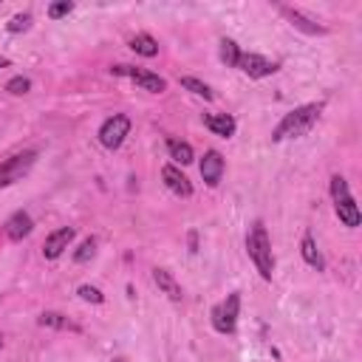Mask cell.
Segmentation results:
<instances>
[{"label":"cell","instance_id":"1","mask_svg":"<svg viewBox=\"0 0 362 362\" xmlns=\"http://www.w3.org/2000/svg\"><path fill=\"white\" fill-rule=\"evenodd\" d=\"M323 108H326V102H309V105H300V108H295V111H288V113L277 122V127L272 130V141L306 136V133L317 125Z\"/></svg>","mask_w":362,"mask_h":362},{"label":"cell","instance_id":"2","mask_svg":"<svg viewBox=\"0 0 362 362\" xmlns=\"http://www.w3.org/2000/svg\"><path fill=\"white\" fill-rule=\"evenodd\" d=\"M246 252H249L255 269L260 272V277H263V280H272V274H274V258H272V241H269V232H266L263 221H255V224L249 227Z\"/></svg>","mask_w":362,"mask_h":362},{"label":"cell","instance_id":"3","mask_svg":"<svg viewBox=\"0 0 362 362\" xmlns=\"http://www.w3.org/2000/svg\"><path fill=\"white\" fill-rule=\"evenodd\" d=\"M331 201H334L337 218H340L345 227L356 230L359 221H362V215H359V207H356V201H354V195H351V190H348V181H345L342 176H331Z\"/></svg>","mask_w":362,"mask_h":362},{"label":"cell","instance_id":"4","mask_svg":"<svg viewBox=\"0 0 362 362\" xmlns=\"http://www.w3.org/2000/svg\"><path fill=\"white\" fill-rule=\"evenodd\" d=\"M34 162H37V151H23V153H15L0 162V190L20 181L34 167Z\"/></svg>","mask_w":362,"mask_h":362},{"label":"cell","instance_id":"5","mask_svg":"<svg viewBox=\"0 0 362 362\" xmlns=\"http://www.w3.org/2000/svg\"><path fill=\"white\" fill-rule=\"evenodd\" d=\"M238 309H241V295L238 292H232L224 303L212 306V312H209L212 328L218 334H235V328H238Z\"/></svg>","mask_w":362,"mask_h":362},{"label":"cell","instance_id":"6","mask_svg":"<svg viewBox=\"0 0 362 362\" xmlns=\"http://www.w3.org/2000/svg\"><path fill=\"white\" fill-rule=\"evenodd\" d=\"M127 133H130V116H125V113H113L111 119H105L102 122V127H99V144L102 148H108V151H119L122 144H125V139H127Z\"/></svg>","mask_w":362,"mask_h":362},{"label":"cell","instance_id":"7","mask_svg":"<svg viewBox=\"0 0 362 362\" xmlns=\"http://www.w3.org/2000/svg\"><path fill=\"white\" fill-rule=\"evenodd\" d=\"M111 74L133 80L141 91H148V94H165V91H167V83H165L159 74H153V71H144V68H133V65H113V68H111Z\"/></svg>","mask_w":362,"mask_h":362},{"label":"cell","instance_id":"8","mask_svg":"<svg viewBox=\"0 0 362 362\" xmlns=\"http://www.w3.org/2000/svg\"><path fill=\"white\" fill-rule=\"evenodd\" d=\"M235 68L244 71V74L252 77V80H263V77H272V74H274L277 62H272V60H266V57H260V54H252V51H241Z\"/></svg>","mask_w":362,"mask_h":362},{"label":"cell","instance_id":"9","mask_svg":"<svg viewBox=\"0 0 362 362\" xmlns=\"http://www.w3.org/2000/svg\"><path fill=\"white\" fill-rule=\"evenodd\" d=\"M74 235H77L74 227H60V230H54V232L46 238V244H43V258H46V260H57V258L71 246Z\"/></svg>","mask_w":362,"mask_h":362},{"label":"cell","instance_id":"10","mask_svg":"<svg viewBox=\"0 0 362 362\" xmlns=\"http://www.w3.org/2000/svg\"><path fill=\"white\" fill-rule=\"evenodd\" d=\"M201 179L207 181V187H218L224 179V156L218 151H207L201 159Z\"/></svg>","mask_w":362,"mask_h":362},{"label":"cell","instance_id":"11","mask_svg":"<svg viewBox=\"0 0 362 362\" xmlns=\"http://www.w3.org/2000/svg\"><path fill=\"white\" fill-rule=\"evenodd\" d=\"M162 179H165V187H167L173 195H179V198H190V195H193L190 179H187L176 165H167V167L162 170Z\"/></svg>","mask_w":362,"mask_h":362},{"label":"cell","instance_id":"12","mask_svg":"<svg viewBox=\"0 0 362 362\" xmlns=\"http://www.w3.org/2000/svg\"><path fill=\"white\" fill-rule=\"evenodd\" d=\"M32 230H34V221H32V215L29 212H15L12 218L6 221V238L9 241H23V238H29L32 235Z\"/></svg>","mask_w":362,"mask_h":362},{"label":"cell","instance_id":"13","mask_svg":"<svg viewBox=\"0 0 362 362\" xmlns=\"http://www.w3.org/2000/svg\"><path fill=\"white\" fill-rule=\"evenodd\" d=\"M204 125L221 139H232L235 130H238V122L230 116V113H207L204 116Z\"/></svg>","mask_w":362,"mask_h":362},{"label":"cell","instance_id":"14","mask_svg":"<svg viewBox=\"0 0 362 362\" xmlns=\"http://www.w3.org/2000/svg\"><path fill=\"white\" fill-rule=\"evenodd\" d=\"M280 15L292 23L295 29H300V32H306V34H326V26H317L314 20H309L303 12H298V9H292V6H280Z\"/></svg>","mask_w":362,"mask_h":362},{"label":"cell","instance_id":"15","mask_svg":"<svg viewBox=\"0 0 362 362\" xmlns=\"http://www.w3.org/2000/svg\"><path fill=\"white\" fill-rule=\"evenodd\" d=\"M153 280H156V286L162 288V295H167L173 303H181L184 292H181V286L176 283V277H173L167 269H153Z\"/></svg>","mask_w":362,"mask_h":362},{"label":"cell","instance_id":"16","mask_svg":"<svg viewBox=\"0 0 362 362\" xmlns=\"http://www.w3.org/2000/svg\"><path fill=\"white\" fill-rule=\"evenodd\" d=\"M37 323H40L43 328H54V331H74V334H80V331H83L74 320H68V317H65V314H60V312H43V314L37 317Z\"/></svg>","mask_w":362,"mask_h":362},{"label":"cell","instance_id":"17","mask_svg":"<svg viewBox=\"0 0 362 362\" xmlns=\"http://www.w3.org/2000/svg\"><path fill=\"white\" fill-rule=\"evenodd\" d=\"M300 255H303V260H306L312 269H317V272H323V269H326V260H323V255H320L317 241H314V235H312V232H306V235H303V241H300Z\"/></svg>","mask_w":362,"mask_h":362},{"label":"cell","instance_id":"18","mask_svg":"<svg viewBox=\"0 0 362 362\" xmlns=\"http://www.w3.org/2000/svg\"><path fill=\"white\" fill-rule=\"evenodd\" d=\"M167 153H170V159H173L176 165H181V167L193 165V159H195V153H193L190 144H187V141H179V139H167Z\"/></svg>","mask_w":362,"mask_h":362},{"label":"cell","instance_id":"19","mask_svg":"<svg viewBox=\"0 0 362 362\" xmlns=\"http://www.w3.org/2000/svg\"><path fill=\"white\" fill-rule=\"evenodd\" d=\"M130 48H133L136 54H141V57H156V54H159V43H156L151 34H136V37H130Z\"/></svg>","mask_w":362,"mask_h":362},{"label":"cell","instance_id":"20","mask_svg":"<svg viewBox=\"0 0 362 362\" xmlns=\"http://www.w3.org/2000/svg\"><path fill=\"white\" fill-rule=\"evenodd\" d=\"M181 88H184V91H190L193 97H201V99H207V102H212V99H215L212 88H209L207 83L195 80V77H181Z\"/></svg>","mask_w":362,"mask_h":362},{"label":"cell","instance_id":"21","mask_svg":"<svg viewBox=\"0 0 362 362\" xmlns=\"http://www.w3.org/2000/svg\"><path fill=\"white\" fill-rule=\"evenodd\" d=\"M238 57H241L238 43L230 40V37H224V40H221V60H224V65H227V68H235V65H238Z\"/></svg>","mask_w":362,"mask_h":362},{"label":"cell","instance_id":"22","mask_svg":"<svg viewBox=\"0 0 362 362\" xmlns=\"http://www.w3.org/2000/svg\"><path fill=\"white\" fill-rule=\"evenodd\" d=\"M32 20H34V18H32L29 12H20V15H15V18L6 23V32H9V34H23V32L32 29Z\"/></svg>","mask_w":362,"mask_h":362},{"label":"cell","instance_id":"23","mask_svg":"<svg viewBox=\"0 0 362 362\" xmlns=\"http://www.w3.org/2000/svg\"><path fill=\"white\" fill-rule=\"evenodd\" d=\"M77 295H80L85 303H94V306H102V303H105V295L99 292L97 286H88V283H83V286L77 288Z\"/></svg>","mask_w":362,"mask_h":362},{"label":"cell","instance_id":"24","mask_svg":"<svg viewBox=\"0 0 362 362\" xmlns=\"http://www.w3.org/2000/svg\"><path fill=\"white\" fill-rule=\"evenodd\" d=\"M94 255H97V238H85V241L80 244V249L74 252V260H77V263H88Z\"/></svg>","mask_w":362,"mask_h":362},{"label":"cell","instance_id":"25","mask_svg":"<svg viewBox=\"0 0 362 362\" xmlns=\"http://www.w3.org/2000/svg\"><path fill=\"white\" fill-rule=\"evenodd\" d=\"M6 91H9L12 97H23V94L32 91V80H29V77H12V80L6 83Z\"/></svg>","mask_w":362,"mask_h":362},{"label":"cell","instance_id":"26","mask_svg":"<svg viewBox=\"0 0 362 362\" xmlns=\"http://www.w3.org/2000/svg\"><path fill=\"white\" fill-rule=\"evenodd\" d=\"M71 12H74V4H68V0H62V4H51V6H48V18H51V20H60V18L71 15Z\"/></svg>","mask_w":362,"mask_h":362},{"label":"cell","instance_id":"27","mask_svg":"<svg viewBox=\"0 0 362 362\" xmlns=\"http://www.w3.org/2000/svg\"><path fill=\"white\" fill-rule=\"evenodd\" d=\"M190 252H198V244H195V232H190Z\"/></svg>","mask_w":362,"mask_h":362},{"label":"cell","instance_id":"28","mask_svg":"<svg viewBox=\"0 0 362 362\" xmlns=\"http://www.w3.org/2000/svg\"><path fill=\"white\" fill-rule=\"evenodd\" d=\"M4 68H9V60H6V57H0V71H4Z\"/></svg>","mask_w":362,"mask_h":362},{"label":"cell","instance_id":"29","mask_svg":"<svg viewBox=\"0 0 362 362\" xmlns=\"http://www.w3.org/2000/svg\"><path fill=\"white\" fill-rule=\"evenodd\" d=\"M113 362H127V359H125V356H116V359H113Z\"/></svg>","mask_w":362,"mask_h":362},{"label":"cell","instance_id":"30","mask_svg":"<svg viewBox=\"0 0 362 362\" xmlns=\"http://www.w3.org/2000/svg\"><path fill=\"white\" fill-rule=\"evenodd\" d=\"M0 345H4V337H0Z\"/></svg>","mask_w":362,"mask_h":362}]
</instances>
